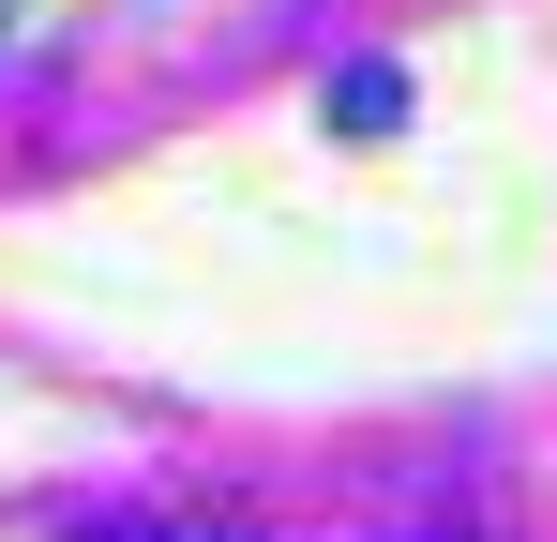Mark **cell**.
<instances>
[{
	"label": "cell",
	"instance_id": "obj_1",
	"mask_svg": "<svg viewBox=\"0 0 557 542\" xmlns=\"http://www.w3.org/2000/svg\"><path fill=\"white\" fill-rule=\"evenodd\" d=\"M332 121H347V136H392V121H407V76H392V61H347V76H332Z\"/></svg>",
	"mask_w": 557,
	"mask_h": 542
},
{
	"label": "cell",
	"instance_id": "obj_3",
	"mask_svg": "<svg viewBox=\"0 0 557 542\" xmlns=\"http://www.w3.org/2000/svg\"><path fill=\"white\" fill-rule=\"evenodd\" d=\"M76 542H151V528H76Z\"/></svg>",
	"mask_w": 557,
	"mask_h": 542
},
{
	"label": "cell",
	"instance_id": "obj_2",
	"mask_svg": "<svg viewBox=\"0 0 557 542\" xmlns=\"http://www.w3.org/2000/svg\"><path fill=\"white\" fill-rule=\"evenodd\" d=\"M166 542H257V528H166Z\"/></svg>",
	"mask_w": 557,
	"mask_h": 542
}]
</instances>
